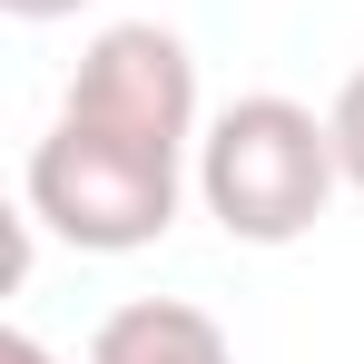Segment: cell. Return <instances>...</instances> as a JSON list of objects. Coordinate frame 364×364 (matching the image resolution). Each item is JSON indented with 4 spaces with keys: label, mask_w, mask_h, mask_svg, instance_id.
<instances>
[{
    "label": "cell",
    "mask_w": 364,
    "mask_h": 364,
    "mask_svg": "<svg viewBox=\"0 0 364 364\" xmlns=\"http://www.w3.org/2000/svg\"><path fill=\"white\" fill-rule=\"evenodd\" d=\"M345 187V158H335V119H315L286 89H256V99H227L207 138H197V197L207 217L237 246H296L325 197Z\"/></svg>",
    "instance_id": "obj_1"
},
{
    "label": "cell",
    "mask_w": 364,
    "mask_h": 364,
    "mask_svg": "<svg viewBox=\"0 0 364 364\" xmlns=\"http://www.w3.org/2000/svg\"><path fill=\"white\" fill-rule=\"evenodd\" d=\"M30 217L79 256H138L178 227V158L60 119L30 148Z\"/></svg>",
    "instance_id": "obj_2"
},
{
    "label": "cell",
    "mask_w": 364,
    "mask_h": 364,
    "mask_svg": "<svg viewBox=\"0 0 364 364\" xmlns=\"http://www.w3.org/2000/svg\"><path fill=\"white\" fill-rule=\"evenodd\" d=\"M60 119L187 158V138H197V60H187V40L158 30V20H119V30H99V40L79 50V79H69Z\"/></svg>",
    "instance_id": "obj_3"
},
{
    "label": "cell",
    "mask_w": 364,
    "mask_h": 364,
    "mask_svg": "<svg viewBox=\"0 0 364 364\" xmlns=\"http://www.w3.org/2000/svg\"><path fill=\"white\" fill-rule=\"evenodd\" d=\"M89 364H237L227 325L207 305H178V296H128L99 315L89 335Z\"/></svg>",
    "instance_id": "obj_4"
},
{
    "label": "cell",
    "mask_w": 364,
    "mask_h": 364,
    "mask_svg": "<svg viewBox=\"0 0 364 364\" xmlns=\"http://www.w3.org/2000/svg\"><path fill=\"white\" fill-rule=\"evenodd\" d=\"M325 119H335V158H345V187H364V69L345 79V89H335V109H325Z\"/></svg>",
    "instance_id": "obj_5"
},
{
    "label": "cell",
    "mask_w": 364,
    "mask_h": 364,
    "mask_svg": "<svg viewBox=\"0 0 364 364\" xmlns=\"http://www.w3.org/2000/svg\"><path fill=\"white\" fill-rule=\"evenodd\" d=\"M0 364H60V355H50L40 335H20V325H10V335H0Z\"/></svg>",
    "instance_id": "obj_6"
},
{
    "label": "cell",
    "mask_w": 364,
    "mask_h": 364,
    "mask_svg": "<svg viewBox=\"0 0 364 364\" xmlns=\"http://www.w3.org/2000/svg\"><path fill=\"white\" fill-rule=\"evenodd\" d=\"M0 10H10V20H69L79 0H0Z\"/></svg>",
    "instance_id": "obj_7"
}]
</instances>
